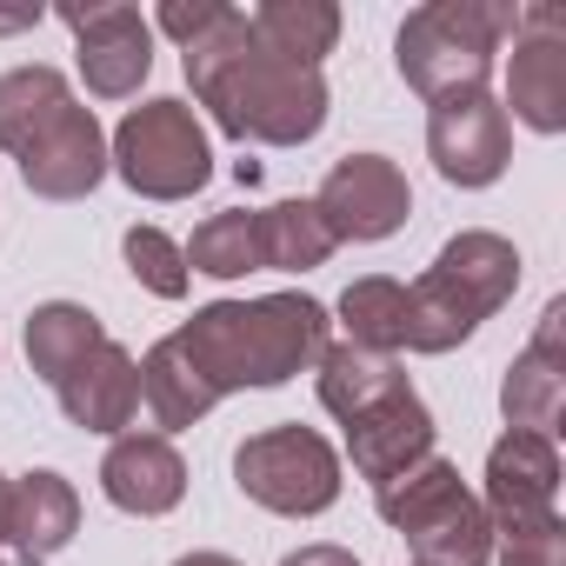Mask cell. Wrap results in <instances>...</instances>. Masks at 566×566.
<instances>
[{
    "mask_svg": "<svg viewBox=\"0 0 566 566\" xmlns=\"http://www.w3.org/2000/svg\"><path fill=\"white\" fill-rule=\"evenodd\" d=\"M327 347V307L307 294H266V301H213L180 334L154 340L140 360V407L160 433L207 420L240 387H280Z\"/></svg>",
    "mask_w": 566,
    "mask_h": 566,
    "instance_id": "1",
    "label": "cell"
},
{
    "mask_svg": "<svg viewBox=\"0 0 566 566\" xmlns=\"http://www.w3.org/2000/svg\"><path fill=\"white\" fill-rule=\"evenodd\" d=\"M187 81L200 94V107L213 114L220 134H233L240 147H301L327 127V81L321 67H294L280 61L240 8H220L187 48Z\"/></svg>",
    "mask_w": 566,
    "mask_h": 566,
    "instance_id": "2",
    "label": "cell"
},
{
    "mask_svg": "<svg viewBox=\"0 0 566 566\" xmlns=\"http://www.w3.org/2000/svg\"><path fill=\"white\" fill-rule=\"evenodd\" d=\"M321 407L347 427L354 473L374 486L433 460V413L387 354H367L354 340L321 347Z\"/></svg>",
    "mask_w": 566,
    "mask_h": 566,
    "instance_id": "3",
    "label": "cell"
},
{
    "mask_svg": "<svg viewBox=\"0 0 566 566\" xmlns=\"http://www.w3.org/2000/svg\"><path fill=\"white\" fill-rule=\"evenodd\" d=\"M0 147L14 154L21 180L41 200H87L107 174L101 120L74 101V87L54 67L0 74Z\"/></svg>",
    "mask_w": 566,
    "mask_h": 566,
    "instance_id": "4",
    "label": "cell"
},
{
    "mask_svg": "<svg viewBox=\"0 0 566 566\" xmlns=\"http://www.w3.org/2000/svg\"><path fill=\"white\" fill-rule=\"evenodd\" d=\"M28 367L54 387L61 413L87 433H120L140 413L134 354L74 301H48L28 314Z\"/></svg>",
    "mask_w": 566,
    "mask_h": 566,
    "instance_id": "5",
    "label": "cell"
},
{
    "mask_svg": "<svg viewBox=\"0 0 566 566\" xmlns=\"http://www.w3.org/2000/svg\"><path fill=\"white\" fill-rule=\"evenodd\" d=\"M520 287V253L500 233H453L440 247V260L400 287L407 301V354H453L460 340L480 334V321H493Z\"/></svg>",
    "mask_w": 566,
    "mask_h": 566,
    "instance_id": "6",
    "label": "cell"
},
{
    "mask_svg": "<svg viewBox=\"0 0 566 566\" xmlns=\"http://www.w3.org/2000/svg\"><path fill=\"white\" fill-rule=\"evenodd\" d=\"M513 28H520V8H506V0H433V8L407 14L394 41V67L420 101L473 94L486 87L493 54Z\"/></svg>",
    "mask_w": 566,
    "mask_h": 566,
    "instance_id": "7",
    "label": "cell"
},
{
    "mask_svg": "<svg viewBox=\"0 0 566 566\" xmlns=\"http://www.w3.org/2000/svg\"><path fill=\"white\" fill-rule=\"evenodd\" d=\"M374 493H380V520L413 546V566H486L493 559V520L460 486V467L420 460Z\"/></svg>",
    "mask_w": 566,
    "mask_h": 566,
    "instance_id": "8",
    "label": "cell"
},
{
    "mask_svg": "<svg viewBox=\"0 0 566 566\" xmlns=\"http://www.w3.org/2000/svg\"><path fill=\"white\" fill-rule=\"evenodd\" d=\"M233 486L266 513L314 520V513H327L340 500V453L314 427H266V433L240 440Z\"/></svg>",
    "mask_w": 566,
    "mask_h": 566,
    "instance_id": "9",
    "label": "cell"
},
{
    "mask_svg": "<svg viewBox=\"0 0 566 566\" xmlns=\"http://www.w3.org/2000/svg\"><path fill=\"white\" fill-rule=\"evenodd\" d=\"M114 167L147 200H187L213 180L207 134L187 101H147L114 127Z\"/></svg>",
    "mask_w": 566,
    "mask_h": 566,
    "instance_id": "10",
    "label": "cell"
},
{
    "mask_svg": "<svg viewBox=\"0 0 566 566\" xmlns=\"http://www.w3.org/2000/svg\"><path fill=\"white\" fill-rule=\"evenodd\" d=\"M314 213H321L334 247L340 240H387V233L407 227L413 187H407V174L387 154H347V160L327 167V180L314 193Z\"/></svg>",
    "mask_w": 566,
    "mask_h": 566,
    "instance_id": "11",
    "label": "cell"
},
{
    "mask_svg": "<svg viewBox=\"0 0 566 566\" xmlns=\"http://www.w3.org/2000/svg\"><path fill=\"white\" fill-rule=\"evenodd\" d=\"M427 154H433L440 180H453V187H493L506 174V160H513V120H506V107L486 87L447 94L427 114Z\"/></svg>",
    "mask_w": 566,
    "mask_h": 566,
    "instance_id": "12",
    "label": "cell"
},
{
    "mask_svg": "<svg viewBox=\"0 0 566 566\" xmlns=\"http://www.w3.org/2000/svg\"><path fill=\"white\" fill-rule=\"evenodd\" d=\"M559 453L553 440L539 433H506L493 453H486V520H493V539H520V533H553L559 526Z\"/></svg>",
    "mask_w": 566,
    "mask_h": 566,
    "instance_id": "13",
    "label": "cell"
},
{
    "mask_svg": "<svg viewBox=\"0 0 566 566\" xmlns=\"http://www.w3.org/2000/svg\"><path fill=\"white\" fill-rule=\"evenodd\" d=\"M74 54H81V81L101 101H127L140 94L147 67H154V34L140 21V8H120V0H101V8H61Z\"/></svg>",
    "mask_w": 566,
    "mask_h": 566,
    "instance_id": "14",
    "label": "cell"
},
{
    "mask_svg": "<svg viewBox=\"0 0 566 566\" xmlns=\"http://www.w3.org/2000/svg\"><path fill=\"white\" fill-rule=\"evenodd\" d=\"M506 101L533 134H559L566 127V8H520L513 28V74H506Z\"/></svg>",
    "mask_w": 566,
    "mask_h": 566,
    "instance_id": "15",
    "label": "cell"
},
{
    "mask_svg": "<svg viewBox=\"0 0 566 566\" xmlns=\"http://www.w3.org/2000/svg\"><path fill=\"white\" fill-rule=\"evenodd\" d=\"M559 327H566V301H553V307L539 314V334H533V340H526V354L506 367L500 407H506V427H513V433H539V440H553V433H559V413H566Z\"/></svg>",
    "mask_w": 566,
    "mask_h": 566,
    "instance_id": "16",
    "label": "cell"
},
{
    "mask_svg": "<svg viewBox=\"0 0 566 566\" xmlns=\"http://www.w3.org/2000/svg\"><path fill=\"white\" fill-rule=\"evenodd\" d=\"M101 493L120 506V513H140V520H160L187 500V460L174 453L167 433H120L101 460Z\"/></svg>",
    "mask_w": 566,
    "mask_h": 566,
    "instance_id": "17",
    "label": "cell"
},
{
    "mask_svg": "<svg viewBox=\"0 0 566 566\" xmlns=\"http://www.w3.org/2000/svg\"><path fill=\"white\" fill-rule=\"evenodd\" d=\"M81 533V493L61 473H21L8 486V526H0V546H8V566H48L67 539Z\"/></svg>",
    "mask_w": 566,
    "mask_h": 566,
    "instance_id": "18",
    "label": "cell"
},
{
    "mask_svg": "<svg viewBox=\"0 0 566 566\" xmlns=\"http://www.w3.org/2000/svg\"><path fill=\"white\" fill-rule=\"evenodd\" d=\"M180 253H187V273H207V280H240V273H260V266H266L260 207H227V213H207Z\"/></svg>",
    "mask_w": 566,
    "mask_h": 566,
    "instance_id": "19",
    "label": "cell"
},
{
    "mask_svg": "<svg viewBox=\"0 0 566 566\" xmlns=\"http://www.w3.org/2000/svg\"><path fill=\"white\" fill-rule=\"evenodd\" d=\"M247 28L294 67H321V54H334L340 41V8L327 0H266V8L247 14Z\"/></svg>",
    "mask_w": 566,
    "mask_h": 566,
    "instance_id": "20",
    "label": "cell"
},
{
    "mask_svg": "<svg viewBox=\"0 0 566 566\" xmlns=\"http://www.w3.org/2000/svg\"><path fill=\"white\" fill-rule=\"evenodd\" d=\"M340 321H347V340L367 347V354H400V334H407V301H400V280L387 273H367L340 294Z\"/></svg>",
    "mask_w": 566,
    "mask_h": 566,
    "instance_id": "21",
    "label": "cell"
},
{
    "mask_svg": "<svg viewBox=\"0 0 566 566\" xmlns=\"http://www.w3.org/2000/svg\"><path fill=\"white\" fill-rule=\"evenodd\" d=\"M260 233H266V266H273V273H307V266H327V253H334V240H327L314 200L260 207Z\"/></svg>",
    "mask_w": 566,
    "mask_h": 566,
    "instance_id": "22",
    "label": "cell"
},
{
    "mask_svg": "<svg viewBox=\"0 0 566 566\" xmlns=\"http://www.w3.org/2000/svg\"><path fill=\"white\" fill-rule=\"evenodd\" d=\"M120 253H127V273L140 280L147 294H160V301H180V294H187V253H180V240H167L160 227H127Z\"/></svg>",
    "mask_w": 566,
    "mask_h": 566,
    "instance_id": "23",
    "label": "cell"
},
{
    "mask_svg": "<svg viewBox=\"0 0 566 566\" xmlns=\"http://www.w3.org/2000/svg\"><path fill=\"white\" fill-rule=\"evenodd\" d=\"M500 566H566V559H559V526H553V533H520V539H506Z\"/></svg>",
    "mask_w": 566,
    "mask_h": 566,
    "instance_id": "24",
    "label": "cell"
},
{
    "mask_svg": "<svg viewBox=\"0 0 566 566\" xmlns=\"http://www.w3.org/2000/svg\"><path fill=\"white\" fill-rule=\"evenodd\" d=\"M213 14H220V0H193V8H160V28H167L180 48H187V41H193V34L213 21Z\"/></svg>",
    "mask_w": 566,
    "mask_h": 566,
    "instance_id": "25",
    "label": "cell"
},
{
    "mask_svg": "<svg viewBox=\"0 0 566 566\" xmlns=\"http://www.w3.org/2000/svg\"><path fill=\"white\" fill-rule=\"evenodd\" d=\"M280 566H360L347 546H301V553H287Z\"/></svg>",
    "mask_w": 566,
    "mask_h": 566,
    "instance_id": "26",
    "label": "cell"
},
{
    "mask_svg": "<svg viewBox=\"0 0 566 566\" xmlns=\"http://www.w3.org/2000/svg\"><path fill=\"white\" fill-rule=\"evenodd\" d=\"M41 21V8H14V14H0V34H21V28H34Z\"/></svg>",
    "mask_w": 566,
    "mask_h": 566,
    "instance_id": "27",
    "label": "cell"
},
{
    "mask_svg": "<svg viewBox=\"0 0 566 566\" xmlns=\"http://www.w3.org/2000/svg\"><path fill=\"white\" fill-rule=\"evenodd\" d=\"M174 566H240V559H227V553H180Z\"/></svg>",
    "mask_w": 566,
    "mask_h": 566,
    "instance_id": "28",
    "label": "cell"
},
{
    "mask_svg": "<svg viewBox=\"0 0 566 566\" xmlns=\"http://www.w3.org/2000/svg\"><path fill=\"white\" fill-rule=\"evenodd\" d=\"M8 486H14V480H8V473H0V526H8Z\"/></svg>",
    "mask_w": 566,
    "mask_h": 566,
    "instance_id": "29",
    "label": "cell"
}]
</instances>
